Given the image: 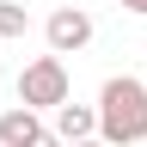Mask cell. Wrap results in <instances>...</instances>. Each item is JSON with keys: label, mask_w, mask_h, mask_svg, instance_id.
<instances>
[{"label": "cell", "mask_w": 147, "mask_h": 147, "mask_svg": "<svg viewBox=\"0 0 147 147\" xmlns=\"http://www.w3.org/2000/svg\"><path fill=\"white\" fill-rule=\"evenodd\" d=\"M49 129L37 123V110H25V104H12L6 117H0V147H37Z\"/></svg>", "instance_id": "obj_5"}, {"label": "cell", "mask_w": 147, "mask_h": 147, "mask_svg": "<svg viewBox=\"0 0 147 147\" xmlns=\"http://www.w3.org/2000/svg\"><path fill=\"white\" fill-rule=\"evenodd\" d=\"M98 141L104 147H135V141H147V86L135 80V74L104 80V92H98Z\"/></svg>", "instance_id": "obj_1"}, {"label": "cell", "mask_w": 147, "mask_h": 147, "mask_svg": "<svg viewBox=\"0 0 147 147\" xmlns=\"http://www.w3.org/2000/svg\"><path fill=\"white\" fill-rule=\"evenodd\" d=\"M37 147H61V141H55V135H43V141H37Z\"/></svg>", "instance_id": "obj_8"}, {"label": "cell", "mask_w": 147, "mask_h": 147, "mask_svg": "<svg viewBox=\"0 0 147 147\" xmlns=\"http://www.w3.org/2000/svg\"><path fill=\"white\" fill-rule=\"evenodd\" d=\"M55 141H67V147H80V141H98V110L67 98L61 110H55Z\"/></svg>", "instance_id": "obj_4"}, {"label": "cell", "mask_w": 147, "mask_h": 147, "mask_svg": "<svg viewBox=\"0 0 147 147\" xmlns=\"http://www.w3.org/2000/svg\"><path fill=\"white\" fill-rule=\"evenodd\" d=\"M123 6H129V12H147V0H123Z\"/></svg>", "instance_id": "obj_7"}, {"label": "cell", "mask_w": 147, "mask_h": 147, "mask_svg": "<svg viewBox=\"0 0 147 147\" xmlns=\"http://www.w3.org/2000/svg\"><path fill=\"white\" fill-rule=\"evenodd\" d=\"M31 31V12L18 6V0H0V43H6V37H25Z\"/></svg>", "instance_id": "obj_6"}, {"label": "cell", "mask_w": 147, "mask_h": 147, "mask_svg": "<svg viewBox=\"0 0 147 147\" xmlns=\"http://www.w3.org/2000/svg\"><path fill=\"white\" fill-rule=\"evenodd\" d=\"M18 104L25 110H61L67 104V67H61V55H37V61L18 74Z\"/></svg>", "instance_id": "obj_2"}, {"label": "cell", "mask_w": 147, "mask_h": 147, "mask_svg": "<svg viewBox=\"0 0 147 147\" xmlns=\"http://www.w3.org/2000/svg\"><path fill=\"white\" fill-rule=\"evenodd\" d=\"M80 147H104V141H80Z\"/></svg>", "instance_id": "obj_9"}, {"label": "cell", "mask_w": 147, "mask_h": 147, "mask_svg": "<svg viewBox=\"0 0 147 147\" xmlns=\"http://www.w3.org/2000/svg\"><path fill=\"white\" fill-rule=\"evenodd\" d=\"M43 37H49V55L86 49V43H92V12H80V6H55L49 25H43Z\"/></svg>", "instance_id": "obj_3"}]
</instances>
